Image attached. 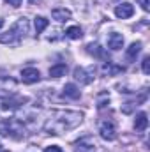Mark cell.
<instances>
[{"label":"cell","mask_w":150,"mask_h":152,"mask_svg":"<svg viewBox=\"0 0 150 152\" xmlns=\"http://www.w3.org/2000/svg\"><path fill=\"white\" fill-rule=\"evenodd\" d=\"M48 25H50V21H48L44 16H36V20H34V27H36V34H37V36L46 30Z\"/></svg>","instance_id":"obj_18"},{"label":"cell","mask_w":150,"mask_h":152,"mask_svg":"<svg viewBox=\"0 0 150 152\" xmlns=\"http://www.w3.org/2000/svg\"><path fill=\"white\" fill-rule=\"evenodd\" d=\"M27 34H28V20L27 18H20L7 32L0 34V44H9V46L20 44L21 39Z\"/></svg>","instance_id":"obj_2"},{"label":"cell","mask_w":150,"mask_h":152,"mask_svg":"<svg viewBox=\"0 0 150 152\" xmlns=\"http://www.w3.org/2000/svg\"><path fill=\"white\" fill-rule=\"evenodd\" d=\"M83 122V113L76 110H55L44 124V133L51 136H60L67 131L76 129Z\"/></svg>","instance_id":"obj_1"},{"label":"cell","mask_w":150,"mask_h":152,"mask_svg":"<svg viewBox=\"0 0 150 152\" xmlns=\"http://www.w3.org/2000/svg\"><path fill=\"white\" fill-rule=\"evenodd\" d=\"M62 94H64L66 97H69V99H79V97H81V92H79V88L76 87L74 83H66Z\"/></svg>","instance_id":"obj_13"},{"label":"cell","mask_w":150,"mask_h":152,"mask_svg":"<svg viewBox=\"0 0 150 152\" xmlns=\"http://www.w3.org/2000/svg\"><path fill=\"white\" fill-rule=\"evenodd\" d=\"M44 152H62V149H60L58 145H51V147H46Z\"/></svg>","instance_id":"obj_22"},{"label":"cell","mask_w":150,"mask_h":152,"mask_svg":"<svg viewBox=\"0 0 150 152\" xmlns=\"http://www.w3.org/2000/svg\"><path fill=\"white\" fill-rule=\"evenodd\" d=\"M94 143L90 142V138H83L76 143V152H94Z\"/></svg>","instance_id":"obj_16"},{"label":"cell","mask_w":150,"mask_h":152,"mask_svg":"<svg viewBox=\"0 0 150 152\" xmlns=\"http://www.w3.org/2000/svg\"><path fill=\"white\" fill-rule=\"evenodd\" d=\"M25 126L21 120L18 118H4L0 120V136L4 138H14V140H21L25 138Z\"/></svg>","instance_id":"obj_3"},{"label":"cell","mask_w":150,"mask_h":152,"mask_svg":"<svg viewBox=\"0 0 150 152\" xmlns=\"http://www.w3.org/2000/svg\"><path fill=\"white\" fill-rule=\"evenodd\" d=\"M147 127H149V117H147L145 112H140V113L136 115V118H134V129L140 131V133H143Z\"/></svg>","instance_id":"obj_12"},{"label":"cell","mask_w":150,"mask_h":152,"mask_svg":"<svg viewBox=\"0 0 150 152\" xmlns=\"http://www.w3.org/2000/svg\"><path fill=\"white\" fill-rule=\"evenodd\" d=\"M124 71H125V69H124L122 66H117L115 62H110V60L103 62V66H101V73L104 76H115V75L124 73Z\"/></svg>","instance_id":"obj_9"},{"label":"cell","mask_w":150,"mask_h":152,"mask_svg":"<svg viewBox=\"0 0 150 152\" xmlns=\"http://www.w3.org/2000/svg\"><path fill=\"white\" fill-rule=\"evenodd\" d=\"M141 41H136V42H133L129 48H127V51H125V57H127V60H134L136 58V55L141 51Z\"/></svg>","instance_id":"obj_14"},{"label":"cell","mask_w":150,"mask_h":152,"mask_svg":"<svg viewBox=\"0 0 150 152\" xmlns=\"http://www.w3.org/2000/svg\"><path fill=\"white\" fill-rule=\"evenodd\" d=\"M66 36H67L69 39H73V41H76V39H81V37H83V30H81V27L73 25V27H69V28L66 30Z\"/></svg>","instance_id":"obj_19"},{"label":"cell","mask_w":150,"mask_h":152,"mask_svg":"<svg viewBox=\"0 0 150 152\" xmlns=\"http://www.w3.org/2000/svg\"><path fill=\"white\" fill-rule=\"evenodd\" d=\"M39 80H41V73L36 67H27V69L21 71V81L27 83V85H34V83H37Z\"/></svg>","instance_id":"obj_7"},{"label":"cell","mask_w":150,"mask_h":152,"mask_svg":"<svg viewBox=\"0 0 150 152\" xmlns=\"http://www.w3.org/2000/svg\"><path fill=\"white\" fill-rule=\"evenodd\" d=\"M140 5H141V9L145 11V12H149V9H150V0H136Z\"/></svg>","instance_id":"obj_21"},{"label":"cell","mask_w":150,"mask_h":152,"mask_svg":"<svg viewBox=\"0 0 150 152\" xmlns=\"http://www.w3.org/2000/svg\"><path fill=\"white\" fill-rule=\"evenodd\" d=\"M76 81H79V83H83V85H88V83H92L94 81V69L90 67V69H85V67H76L74 73H73Z\"/></svg>","instance_id":"obj_6"},{"label":"cell","mask_w":150,"mask_h":152,"mask_svg":"<svg viewBox=\"0 0 150 152\" xmlns=\"http://www.w3.org/2000/svg\"><path fill=\"white\" fill-rule=\"evenodd\" d=\"M51 18H53L55 21L64 23V21H67V20L71 18V11H69V9H66V7H57V9H53V11H51Z\"/></svg>","instance_id":"obj_11"},{"label":"cell","mask_w":150,"mask_h":152,"mask_svg":"<svg viewBox=\"0 0 150 152\" xmlns=\"http://www.w3.org/2000/svg\"><path fill=\"white\" fill-rule=\"evenodd\" d=\"M25 103H28V97H23V96H18V94H12L9 97H5L2 101V110H18L21 108Z\"/></svg>","instance_id":"obj_5"},{"label":"cell","mask_w":150,"mask_h":152,"mask_svg":"<svg viewBox=\"0 0 150 152\" xmlns=\"http://www.w3.org/2000/svg\"><path fill=\"white\" fill-rule=\"evenodd\" d=\"M5 2H7V4H9V5H12V7H20V5H21V2H23V0H5Z\"/></svg>","instance_id":"obj_23"},{"label":"cell","mask_w":150,"mask_h":152,"mask_svg":"<svg viewBox=\"0 0 150 152\" xmlns=\"http://www.w3.org/2000/svg\"><path fill=\"white\" fill-rule=\"evenodd\" d=\"M67 73V64H55L50 67V76L51 78H60V76H66Z\"/></svg>","instance_id":"obj_15"},{"label":"cell","mask_w":150,"mask_h":152,"mask_svg":"<svg viewBox=\"0 0 150 152\" xmlns=\"http://www.w3.org/2000/svg\"><path fill=\"white\" fill-rule=\"evenodd\" d=\"M4 27V18H0V28Z\"/></svg>","instance_id":"obj_24"},{"label":"cell","mask_w":150,"mask_h":152,"mask_svg":"<svg viewBox=\"0 0 150 152\" xmlns=\"http://www.w3.org/2000/svg\"><path fill=\"white\" fill-rule=\"evenodd\" d=\"M141 69H143L145 75H150V57L149 55L143 58V62H141Z\"/></svg>","instance_id":"obj_20"},{"label":"cell","mask_w":150,"mask_h":152,"mask_svg":"<svg viewBox=\"0 0 150 152\" xmlns=\"http://www.w3.org/2000/svg\"><path fill=\"white\" fill-rule=\"evenodd\" d=\"M0 152H9V151H5V149H0Z\"/></svg>","instance_id":"obj_25"},{"label":"cell","mask_w":150,"mask_h":152,"mask_svg":"<svg viewBox=\"0 0 150 152\" xmlns=\"http://www.w3.org/2000/svg\"><path fill=\"white\" fill-rule=\"evenodd\" d=\"M99 134L106 142L117 140V126H115V122L113 120H103L99 124Z\"/></svg>","instance_id":"obj_4"},{"label":"cell","mask_w":150,"mask_h":152,"mask_svg":"<svg viewBox=\"0 0 150 152\" xmlns=\"http://www.w3.org/2000/svg\"><path fill=\"white\" fill-rule=\"evenodd\" d=\"M108 48L113 51H118L124 48V36L118 34V32H111L110 37H108Z\"/></svg>","instance_id":"obj_10"},{"label":"cell","mask_w":150,"mask_h":152,"mask_svg":"<svg viewBox=\"0 0 150 152\" xmlns=\"http://www.w3.org/2000/svg\"><path fill=\"white\" fill-rule=\"evenodd\" d=\"M133 14H134V7L131 4H127V2H124V4H120V5L115 7V16L120 18V20H127Z\"/></svg>","instance_id":"obj_8"},{"label":"cell","mask_w":150,"mask_h":152,"mask_svg":"<svg viewBox=\"0 0 150 152\" xmlns=\"http://www.w3.org/2000/svg\"><path fill=\"white\" fill-rule=\"evenodd\" d=\"M87 51H88L90 55L97 57V58H104V57H106L104 50H103V48H101L97 42H90V44H87Z\"/></svg>","instance_id":"obj_17"}]
</instances>
